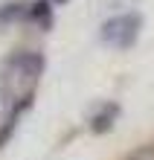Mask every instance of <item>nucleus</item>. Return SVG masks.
I'll list each match as a JSON object with an SVG mask.
<instances>
[{
    "instance_id": "f257e3e1",
    "label": "nucleus",
    "mask_w": 154,
    "mask_h": 160,
    "mask_svg": "<svg viewBox=\"0 0 154 160\" xmlns=\"http://www.w3.org/2000/svg\"><path fill=\"white\" fill-rule=\"evenodd\" d=\"M140 32H142V18L137 12H131V15H117V18H111V21H105L99 35L113 50H131V47L137 44Z\"/></svg>"
},
{
    "instance_id": "f03ea898",
    "label": "nucleus",
    "mask_w": 154,
    "mask_h": 160,
    "mask_svg": "<svg viewBox=\"0 0 154 160\" xmlns=\"http://www.w3.org/2000/svg\"><path fill=\"white\" fill-rule=\"evenodd\" d=\"M44 70V55L41 52H17L15 58H9V79L26 82V88L35 90V82Z\"/></svg>"
},
{
    "instance_id": "7ed1b4c3",
    "label": "nucleus",
    "mask_w": 154,
    "mask_h": 160,
    "mask_svg": "<svg viewBox=\"0 0 154 160\" xmlns=\"http://www.w3.org/2000/svg\"><path fill=\"white\" fill-rule=\"evenodd\" d=\"M29 102H32V93H26V96L17 102V108H12L9 111V117H6V122L0 125V148H3L6 143H9V137H12V131L17 128V119H21V114L26 108H29Z\"/></svg>"
},
{
    "instance_id": "20e7f679",
    "label": "nucleus",
    "mask_w": 154,
    "mask_h": 160,
    "mask_svg": "<svg viewBox=\"0 0 154 160\" xmlns=\"http://www.w3.org/2000/svg\"><path fill=\"white\" fill-rule=\"evenodd\" d=\"M117 117H119V108H117V105H105L99 114L93 117L90 131H93V134H105V131H111L113 122H117Z\"/></svg>"
},
{
    "instance_id": "39448f33",
    "label": "nucleus",
    "mask_w": 154,
    "mask_h": 160,
    "mask_svg": "<svg viewBox=\"0 0 154 160\" xmlns=\"http://www.w3.org/2000/svg\"><path fill=\"white\" fill-rule=\"evenodd\" d=\"M128 160H154V143H146V146L134 148L128 154Z\"/></svg>"
}]
</instances>
